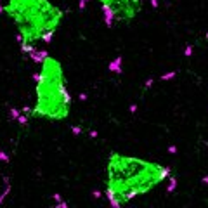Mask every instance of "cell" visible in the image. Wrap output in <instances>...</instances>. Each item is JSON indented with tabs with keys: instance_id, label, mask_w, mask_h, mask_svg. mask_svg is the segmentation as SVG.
Listing matches in <instances>:
<instances>
[{
	"instance_id": "6da1fadb",
	"label": "cell",
	"mask_w": 208,
	"mask_h": 208,
	"mask_svg": "<svg viewBox=\"0 0 208 208\" xmlns=\"http://www.w3.org/2000/svg\"><path fill=\"white\" fill-rule=\"evenodd\" d=\"M172 175L170 167L122 153H109L104 193L109 205L125 206L135 198L151 193Z\"/></svg>"
},
{
	"instance_id": "7a4b0ae2",
	"label": "cell",
	"mask_w": 208,
	"mask_h": 208,
	"mask_svg": "<svg viewBox=\"0 0 208 208\" xmlns=\"http://www.w3.org/2000/svg\"><path fill=\"white\" fill-rule=\"evenodd\" d=\"M2 11L14 23L24 54H35L37 44L50 42L63 23V11L50 0H7Z\"/></svg>"
},
{
	"instance_id": "3957f363",
	"label": "cell",
	"mask_w": 208,
	"mask_h": 208,
	"mask_svg": "<svg viewBox=\"0 0 208 208\" xmlns=\"http://www.w3.org/2000/svg\"><path fill=\"white\" fill-rule=\"evenodd\" d=\"M71 104L73 101L61 63L52 56H44L40 71L35 75V106L31 108V116L61 122L70 116Z\"/></svg>"
},
{
	"instance_id": "277c9868",
	"label": "cell",
	"mask_w": 208,
	"mask_h": 208,
	"mask_svg": "<svg viewBox=\"0 0 208 208\" xmlns=\"http://www.w3.org/2000/svg\"><path fill=\"white\" fill-rule=\"evenodd\" d=\"M144 2L146 0H99L106 23L109 26L113 23L123 24V23L134 21L141 14Z\"/></svg>"
}]
</instances>
